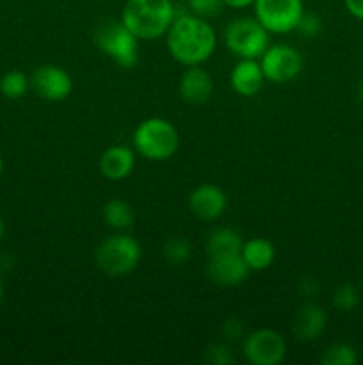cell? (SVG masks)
I'll return each instance as SVG.
<instances>
[{
	"label": "cell",
	"instance_id": "10",
	"mask_svg": "<svg viewBox=\"0 0 363 365\" xmlns=\"http://www.w3.org/2000/svg\"><path fill=\"white\" fill-rule=\"evenodd\" d=\"M31 88L36 95L48 102H60L66 100L73 91V81L70 73L56 64H43L32 71Z\"/></svg>",
	"mask_w": 363,
	"mask_h": 365
},
{
	"label": "cell",
	"instance_id": "19",
	"mask_svg": "<svg viewBox=\"0 0 363 365\" xmlns=\"http://www.w3.org/2000/svg\"><path fill=\"white\" fill-rule=\"evenodd\" d=\"M103 221L114 230H128L135 221L134 209L125 200H109L103 205Z\"/></svg>",
	"mask_w": 363,
	"mask_h": 365
},
{
	"label": "cell",
	"instance_id": "20",
	"mask_svg": "<svg viewBox=\"0 0 363 365\" xmlns=\"http://www.w3.org/2000/svg\"><path fill=\"white\" fill-rule=\"evenodd\" d=\"M28 88H31V78L20 70L7 71V73H4L2 78H0V93H2L6 98H21V96L27 93Z\"/></svg>",
	"mask_w": 363,
	"mask_h": 365
},
{
	"label": "cell",
	"instance_id": "4",
	"mask_svg": "<svg viewBox=\"0 0 363 365\" xmlns=\"http://www.w3.org/2000/svg\"><path fill=\"white\" fill-rule=\"evenodd\" d=\"M95 260L98 269L109 277H123L139 266L141 246L128 234L110 235L100 242Z\"/></svg>",
	"mask_w": 363,
	"mask_h": 365
},
{
	"label": "cell",
	"instance_id": "13",
	"mask_svg": "<svg viewBox=\"0 0 363 365\" xmlns=\"http://www.w3.org/2000/svg\"><path fill=\"white\" fill-rule=\"evenodd\" d=\"M180 96L189 103H205L214 93L212 75L199 64L189 66L180 78Z\"/></svg>",
	"mask_w": 363,
	"mask_h": 365
},
{
	"label": "cell",
	"instance_id": "23",
	"mask_svg": "<svg viewBox=\"0 0 363 365\" xmlns=\"http://www.w3.org/2000/svg\"><path fill=\"white\" fill-rule=\"evenodd\" d=\"M331 303H333L335 309L340 310V312H352L359 303V292L358 289H356V285L349 284V282L338 285V287L335 289Z\"/></svg>",
	"mask_w": 363,
	"mask_h": 365
},
{
	"label": "cell",
	"instance_id": "7",
	"mask_svg": "<svg viewBox=\"0 0 363 365\" xmlns=\"http://www.w3.org/2000/svg\"><path fill=\"white\" fill-rule=\"evenodd\" d=\"M255 18L269 34H287L295 31L301 14L302 0H255Z\"/></svg>",
	"mask_w": 363,
	"mask_h": 365
},
{
	"label": "cell",
	"instance_id": "29",
	"mask_svg": "<svg viewBox=\"0 0 363 365\" xmlns=\"http://www.w3.org/2000/svg\"><path fill=\"white\" fill-rule=\"evenodd\" d=\"M299 291L302 292V296H315L317 291H319L317 280H313V278H305V280L299 284Z\"/></svg>",
	"mask_w": 363,
	"mask_h": 365
},
{
	"label": "cell",
	"instance_id": "14",
	"mask_svg": "<svg viewBox=\"0 0 363 365\" xmlns=\"http://www.w3.org/2000/svg\"><path fill=\"white\" fill-rule=\"evenodd\" d=\"M263 81L265 77H263L262 66L256 59H241L230 73L231 89L246 98L255 96L262 89Z\"/></svg>",
	"mask_w": 363,
	"mask_h": 365
},
{
	"label": "cell",
	"instance_id": "12",
	"mask_svg": "<svg viewBox=\"0 0 363 365\" xmlns=\"http://www.w3.org/2000/svg\"><path fill=\"white\" fill-rule=\"evenodd\" d=\"M228 198L221 187L214 184H203L189 196V209L198 220L214 221L226 210Z\"/></svg>",
	"mask_w": 363,
	"mask_h": 365
},
{
	"label": "cell",
	"instance_id": "6",
	"mask_svg": "<svg viewBox=\"0 0 363 365\" xmlns=\"http://www.w3.org/2000/svg\"><path fill=\"white\" fill-rule=\"evenodd\" d=\"M224 43L241 59H260L269 46V31L256 18H235L226 25Z\"/></svg>",
	"mask_w": 363,
	"mask_h": 365
},
{
	"label": "cell",
	"instance_id": "5",
	"mask_svg": "<svg viewBox=\"0 0 363 365\" xmlns=\"http://www.w3.org/2000/svg\"><path fill=\"white\" fill-rule=\"evenodd\" d=\"M95 45L125 70H130L137 64L139 39L125 27L121 20H110L100 25L95 32Z\"/></svg>",
	"mask_w": 363,
	"mask_h": 365
},
{
	"label": "cell",
	"instance_id": "9",
	"mask_svg": "<svg viewBox=\"0 0 363 365\" xmlns=\"http://www.w3.org/2000/svg\"><path fill=\"white\" fill-rule=\"evenodd\" d=\"M242 353L253 365H278L287 355V342L276 330L260 328L244 339Z\"/></svg>",
	"mask_w": 363,
	"mask_h": 365
},
{
	"label": "cell",
	"instance_id": "31",
	"mask_svg": "<svg viewBox=\"0 0 363 365\" xmlns=\"http://www.w3.org/2000/svg\"><path fill=\"white\" fill-rule=\"evenodd\" d=\"M358 96H359V100L363 102V81H359V84H358Z\"/></svg>",
	"mask_w": 363,
	"mask_h": 365
},
{
	"label": "cell",
	"instance_id": "17",
	"mask_svg": "<svg viewBox=\"0 0 363 365\" xmlns=\"http://www.w3.org/2000/svg\"><path fill=\"white\" fill-rule=\"evenodd\" d=\"M241 255L251 271H265L267 267L273 266L276 259V250L273 242L267 239L253 237L242 245Z\"/></svg>",
	"mask_w": 363,
	"mask_h": 365
},
{
	"label": "cell",
	"instance_id": "11",
	"mask_svg": "<svg viewBox=\"0 0 363 365\" xmlns=\"http://www.w3.org/2000/svg\"><path fill=\"white\" fill-rule=\"evenodd\" d=\"M251 269L244 262L241 253H224V255H209L206 274L210 280L223 287H235L244 284Z\"/></svg>",
	"mask_w": 363,
	"mask_h": 365
},
{
	"label": "cell",
	"instance_id": "25",
	"mask_svg": "<svg viewBox=\"0 0 363 365\" xmlns=\"http://www.w3.org/2000/svg\"><path fill=\"white\" fill-rule=\"evenodd\" d=\"M295 31L306 39H313L320 34L322 31V20L317 13H302L301 18L298 21V27Z\"/></svg>",
	"mask_w": 363,
	"mask_h": 365
},
{
	"label": "cell",
	"instance_id": "16",
	"mask_svg": "<svg viewBox=\"0 0 363 365\" xmlns=\"http://www.w3.org/2000/svg\"><path fill=\"white\" fill-rule=\"evenodd\" d=\"M327 324V314L317 303H306L298 310L294 319V335L302 342L320 337Z\"/></svg>",
	"mask_w": 363,
	"mask_h": 365
},
{
	"label": "cell",
	"instance_id": "32",
	"mask_svg": "<svg viewBox=\"0 0 363 365\" xmlns=\"http://www.w3.org/2000/svg\"><path fill=\"white\" fill-rule=\"evenodd\" d=\"M2 237H4V221L2 217H0V241H2Z\"/></svg>",
	"mask_w": 363,
	"mask_h": 365
},
{
	"label": "cell",
	"instance_id": "21",
	"mask_svg": "<svg viewBox=\"0 0 363 365\" xmlns=\"http://www.w3.org/2000/svg\"><path fill=\"white\" fill-rule=\"evenodd\" d=\"M192 255V246L184 235H173L164 245V257L173 266H184Z\"/></svg>",
	"mask_w": 363,
	"mask_h": 365
},
{
	"label": "cell",
	"instance_id": "3",
	"mask_svg": "<svg viewBox=\"0 0 363 365\" xmlns=\"http://www.w3.org/2000/svg\"><path fill=\"white\" fill-rule=\"evenodd\" d=\"M180 135L177 127L164 118H148L134 132V150L149 160H166L177 153Z\"/></svg>",
	"mask_w": 363,
	"mask_h": 365
},
{
	"label": "cell",
	"instance_id": "27",
	"mask_svg": "<svg viewBox=\"0 0 363 365\" xmlns=\"http://www.w3.org/2000/svg\"><path fill=\"white\" fill-rule=\"evenodd\" d=\"M223 335L228 341H235L244 335V323L238 317H230L226 323L223 324Z\"/></svg>",
	"mask_w": 363,
	"mask_h": 365
},
{
	"label": "cell",
	"instance_id": "1",
	"mask_svg": "<svg viewBox=\"0 0 363 365\" xmlns=\"http://www.w3.org/2000/svg\"><path fill=\"white\" fill-rule=\"evenodd\" d=\"M217 36L209 20L192 13L177 14L167 31V50L184 66H196L210 59Z\"/></svg>",
	"mask_w": 363,
	"mask_h": 365
},
{
	"label": "cell",
	"instance_id": "24",
	"mask_svg": "<svg viewBox=\"0 0 363 365\" xmlns=\"http://www.w3.org/2000/svg\"><path fill=\"white\" fill-rule=\"evenodd\" d=\"M187 6L189 13L196 14L203 20H212V18L219 16L224 2L223 0H187Z\"/></svg>",
	"mask_w": 363,
	"mask_h": 365
},
{
	"label": "cell",
	"instance_id": "34",
	"mask_svg": "<svg viewBox=\"0 0 363 365\" xmlns=\"http://www.w3.org/2000/svg\"><path fill=\"white\" fill-rule=\"evenodd\" d=\"M2 171H4V159L2 155H0V175H2Z\"/></svg>",
	"mask_w": 363,
	"mask_h": 365
},
{
	"label": "cell",
	"instance_id": "8",
	"mask_svg": "<svg viewBox=\"0 0 363 365\" xmlns=\"http://www.w3.org/2000/svg\"><path fill=\"white\" fill-rule=\"evenodd\" d=\"M265 81L273 84H285L290 82L301 73L302 56L290 45H273L267 46L265 52L260 57Z\"/></svg>",
	"mask_w": 363,
	"mask_h": 365
},
{
	"label": "cell",
	"instance_id": "22",
	"mask_svg": "<svg viewBox=\"0 0 363 365\" xmlns=\"http://www.w3.org/2000/svg\"><path fill=\"white\" fill-rule=\"evenodd\" d=\"M320 362L324 365H354L358 362V353L351 344L337 342L324 351V355L320 356Z\"/></svg>",
	"mask_w": 363,
	"mask_h": 365
},
{
	"label": "cell",
	"instance_id": "30",
	"mask_svg": "<svg viewBox=\"0 0 363 365\" xmlns=\"http://www.w3.org/2000/svg\"><path fill=\"white\" fill-rule=\"evenodd\" d=\"M224 6L231 7V9H244V7L253 6L255 0H223Z\"/></svg>",
	"mask_w": 363,
	"mask_h": 365
},
{
	"label": "cell",
	"instance_id": "28",
	"mask_svg": "<svg viewBox=\"0 0 363 365\" xmlns=\"http://www.w3.org/2000/svg\"><path fill=\"white\" fill-rule=\"evenodd\" d=\"M345 9L349 11L351 16H354L356 20L363 21V0H344Z\"/></svg>",
	"mask_w": 363,
	"mask_h": 365
},
{
	"label": "cell",
	"instance_id": "18",
	"mask_svg": "<svg viewBox=\"0 0 363 365\" xmlns=\"http://www.w3.org/2000/svg\"><path fill=\"white\" fill-rule=\"evenodd\" d=\"M242 237L237 230L226 227H219L206 235V255H224V253H241Z\"/></svg>",
	"mask_w": 363,
	"mask_h": 365
},
{
	"label": "cell",
	"instance_id": "33",
	"mask_svg": "<svg viewBox=\"0 0 363 365\" xmlns=\"http://www.w3.org/2000/svg\"><path fill=\"white\" fill-rule=\"evenodd\" d=\"M2 299H4V284L2 280H0V303H2Z\"/></svg>",
	"mask_w": 363,
	"mask_h": 365
},
{
	"label": "cell",
	"instance_id": "26",
	"mask_svg": "<svg viewBox=\"0 0 363 365\" xmlns=\"http://www.w3.org/2000/svg\"><path fill=\"white\" fill-rule=\"evenodd\" d=\"M203 359L206 364L212 365H230L233 364V353L230 351L226 344L223 342H217V344H210L209 348L203 353Z\"/></svg>",
	"mask_w": 363,
	"mask_h": 365
},
{
	"label": "cell",
	"instance_id": "15",
	"mask_svg": "<svg viewBox=\"0 0 363 365\" xmlns=\"http://www.w3.org/2000/svg\"><path fill=\"white\" fill-rule=\"evenodd\" d=\"M135 150L116 145L107 148L100 157V171L107 180H123L134 171Z\"/></svg>",
	"mask_w": 363,
	"mask_h": 365
},
{
	"label": "cell",
	"instance_id": "2",
	"mask_svg": "<svg viewBox=\"0 0 363 365\" xmlns=\"http://www.w3.org/2000/svg\"><path fill=\"white\" fill-rule=\"evenodd\" d=\"M174 16L171 0H127L121 21L139 41H152L167 34Z\"/></svg>",
	"mask_w": 363,
	"mask_h": 365
}]
</instances>
